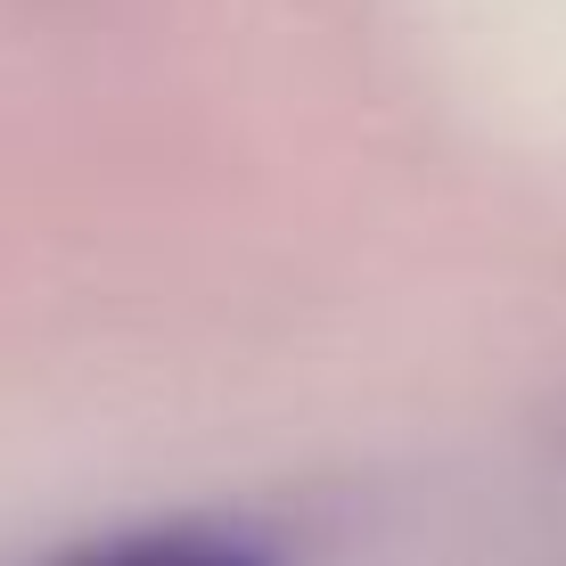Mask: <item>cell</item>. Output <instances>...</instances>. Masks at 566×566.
<instances>
[{
  "label": "cell",
  "instance_id": "1",
  "mask_svg": "<svg viewBox=\"0 0 566 566\" xmlns=\"http://www.w3.org/2000/svg\"><path fill=\"white\" fill-rule=\"evenodd\" d=\"M50 566H271L255 542L239 534H198V525H172V534H115L91 551H66Z\"/></svg>",
  "mask_w": 566,
  "mask_h": 566
}]
</instances>
